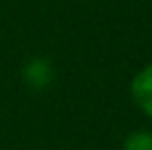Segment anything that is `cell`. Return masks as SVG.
<instances>
[{"label":"cell","instance_id":"obj_2","mask_svg":"<svg viewBox=\"0 0 152 150\" xmlns=\"http://www.w3.org/2000/svg\"><path fill=\"white\" fill-rule=\"evenodd\" d=\"M24 77H27V82L31 86H44V84H49V80H51V66H49V62H44V60H33V62H29L27 64V69H24Z\"/></svg>","mask_w":152,"mask_h":150},{"label":"cell","instance_id":"obj_1","mask_svg":"<svg viewBox=\"0 0 152 150\" xmlns=\"http://www.w3.org/2000/svg\"><path fill=\"white\" fill-rule=\"evenodd\" d=\"M130 95L134 106L152 119V64L137 71V75L130 82Z\"/></svg>","mask_w":152,"mask_h":150},{"label":"cell","instance_id":"obj_3","mask_svg":"<svg viewBox=\"0 0 152 150\" xmlns=\"http://www.w3.org/2000/svg\"><path fill=\"white\" fill-rule=\"evenodd\" d=\"M121 150H152V132L134 130L124 139Z\"/></svg>","mask_w":152,"mask_h":150}]
</instances>
